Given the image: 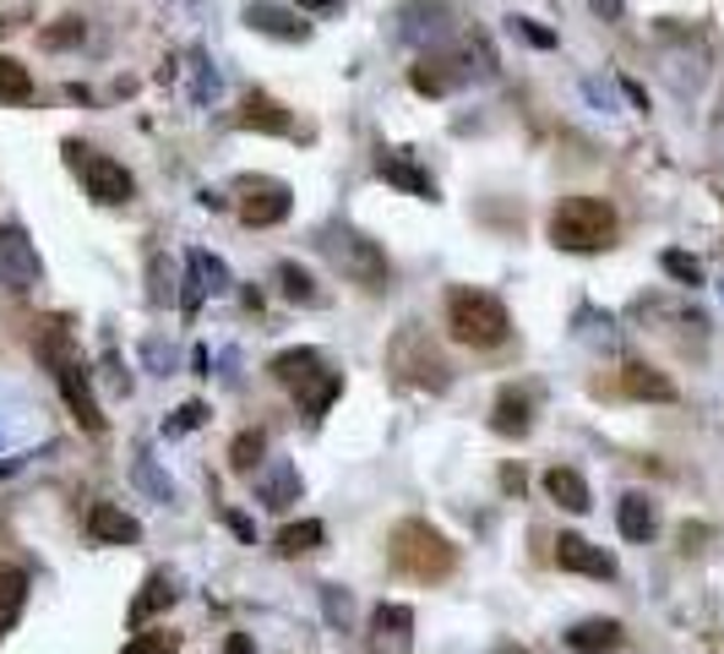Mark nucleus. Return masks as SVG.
I'll use <instances>...</instances> for the list:
<instances>
[{"label": "nucleus", "mask_w": 724, "mask_h": 654, "mask_svg": "<svg viewBox=\"0 0 724 654\" xmlns=\"http://www.w3.org/2000/svg\"><path fill=\"white\" fill-rule=\"evenodd\" d=\"M387 556H393L398 573H409V578H420V584H441V578L457 567L452 540H446L441 529H431L426 518H404V523L393 529V540H387Z\"/></svg>", "instance_id": "obj_1"}, {"label": "nucleus", "mask_w": 724, "mask_h": 654, "mask_svg": "<svg viewBox=\"0 0 724 654\" xmlns=\"http://www.w3.org/2000/svg\"><path fill=\"white\" fill-rule=\"evenodd\" d=\"M446 332H452V343H463V349H496V343L512 338V317H507V306H501L496 295L463 284V290L446 295Z\"/></svg>", "instance_id": "obj_2"}, {"label": "nucleus", "mask_w": 724, "mask_h": 654, "mask_svg": "<svg viewBox=\"0 0 724 654\" xmlns=\"http://www.w3.org/2000/svg\"><path fill=\"white\" fill-rule=\"evenodd\" d=\"M316 246H321V257H327L343 279H354L360 290H387V284H393V262H387V251H382L376 240H365L360 229H349V224H327V229L316 235Z\"/></svg>", "instance_id": "obj_3"}, {"label": "nucleus", "mask_w": 724, "mask_h": 654, "mask_svg": "<svg viewBox=\"0 0 724 654\" xmlns=\"http://www.w3.org/2000/svg\"><path fill=\"white\" fill-rule=\"evenodd\" d=\"M551 240L562 251H604L615 240V207L599 196H567L551 213Z\"/></svg>", "instance_id": "obj_4"}, {"label": "nucleus", "mask_w": 724, "mask_h": 654, "mask_svg": "<svg viewBox=\"0 0 724 654\" xmlns=\"http://www.w3.org/2000/svg\"><path fill=\"white\" fill-rule=\"evenodd\" d=\"M66 154H71V164L82 169V180H88V196H93V202L121 207V202H132V196H137V180H132V169H126V164L104 159V154H88L82 143H66Z\"/></svg>", "instance_id": "obj_5"}, {"label": "nucleus", "mask_w": 724, "mask_h": 654, "mask_svg": "<svg viewBox=\"0 0 724 654\" xmlns=\"http://www.w3.org/2000/svg\"><path fill=\"white\" fill-rule=\"evenodd\" d=\"M387 360H393L398 371H404V365H415V371H409V382H420V387H431V393H441V387L452 382V365L435 354L431 343H426V332H415V327H404V332H398V343L387 349Z\"/></svg>", "instance_id": "obj_6"}, {"label": "nucleus", "mask_w": 724, "mask_h": 654, "mask_svg": "<svg viewBox=\"0 0 724 654\" xmlns=\"http://www.w3.org/2000/svg\"><path fill=\"white\" fill-rule=\"evenodd\" d=\"M38 279H44V268H38V251H33L27 229L0 224V284H5L11 295H27Z\"/></svg>", "instance_id": "obj_7"}, {"label": "nucleus", "mask_w": 724, "mask_h": 654, "mask_svg": "<svg viewBox=\"0 0 724 654\" xmlns=\"http://www.w3.org/2000/svg\"><path fill=\"white\" fill-rule=\"evenodd\" d=\"M240 218L251 224V229H273V224H284L294 207V191L284 185V180H240Z\"/></svg>", "instance_id": "obj_8"}, {"label": "nucleus", "mask_w": 724, "mask_h": 654, "mask_svg": "<svg viewBox=\"0 0 724 654\" xmlns=\"http://www.w3.org/2000/svg\"><path fill=\"white\" fill-rule=\"evenodd\" d=\"M218 290H229V268H224L218 257H207V251H191V257H185V295H180V312L196 317V306H202L207 295H218Z\"/></svg>", "instance_id": "obj_9"}, {"label": "nucleus", "mask_w": 724, "mask_h": 654, "mask_svg": "<svg viewBox=\"0 0 724 654\" xmlns=\"http://www.w3.org/2000/svg\"><path fill=\"white\" fill-rule=\"evenodd\" d=\"M371 650L376 654H409L415 650V611H409V606H376V611H371Z\"/></svg>", "instance_id": "obj_10"}, {"label": "nucleus", "mask_w": 724, "mask_h": 654, "mask_svg": "<svg viewBox=\"0 0 724 654\" xmlns=\"http://www.w3.org/2000/svg\"><path fill=\"white\" fill-rule=\"evenodd\" d=\"M556 562H562L567 573H582V578H615V556L599 551V545L582 540V534H562V540H556Z\"/></svg>", "instance_id": "obj_11"}, {"label": "nucleus", "mask_w": 724, "mask_h": 654, "mask_svg": "<svg viewBox=\"0 0 724 654\" xmlns=\"http://www.w3.org/2000/svg\"><path fill=\"white\" fill-rule=\"evenodd\" d=\"M88 534H93L99 545H137V540H143V523H137L132 512H121L115 501H93Z\"/></svg>", "instance_id": "obj_12"}, {"label": "nucleus", "mask_w": 724, "mask_h": 654, "mask_svg": "<svg viewBox=\"0 0 724 654\" xmlns=\"http://www.w3.org/2000/svg\"><path fill=\"white\" fill-rule=\"evenodd\" d=\"M246 27H257V33H268V38H284V44H305L310 38V27L284 11V5H273V0H251L246 5Z\"/></svg>", "instance_id": "obj_13"}, {"label": "nucleus", "mask_w": 724, "mask_h": 654, "mask_svg": "<svg viewBox=\"0 0 724 654\" xmlns=\"http://www.w3.org/2000/svg\"><path fill=\"white\" fill-rule=\"evenodd\" d=\"M268 371H273V382H279V387H290V393H305V387H316V382L327 376V365H321V354H316V349H284Z\"/></svg>", "instance_id": "obj_14"}, {"label": "nucleus", "mask_w": 724, "mask_h": 654, "mask_svg": "<svg viewBox=\"0 0 724 654\" xmlns=\"http://www.w3.org/2000/svg\"><path fill=\"white\" fill-rule=\"evenodd\" d=\"M490 431H496V437H529V431H534V393L501 387V398H496V409H490Z\"/></svg>", "instance_id": "obj_15"}, {"label": "nucleus", "mask_w": 724, "mask_h": 654, "mask_svg": "<svg viewBox=\"0 0 724 654\" xmlns=\"http://www.w3.org/2000/svg\"><path fill=\"white\" fill-rule=\"evenodd\" d=\"M257 501L273 507V512L294 507V501H299V470L284 464V459H273L268 470H257Z\"/></svg>", "instance_id": "obj_16"}, {"label": "nucleus", "mask_w": 724, "mask_h": 654, "mask_svg": "<svg viewBox=\"0 0 724 654\" xmlns=\"http://www.w3.org/2000/svg\"><path fill=\"white\" fill-rule=\"evenodd\" d=\"M626 644V628L615 622V617H588V622H578L573 633H567V650L578 654H610Z\"/></svg>", "instance_id": "obj_17"}, {"label": "nucleus", "mask_w": 724, "mask_h": 654, "mask_svg": "<svg viewBox=\"0 0 724 654\" xmlns=\"http://www.w3.org/2000/svg\"><path fill=\"white\" fill-rule=\"evenodd\" d=\"M376 174H382L387 185L409 191V196H426V202L435 196V180L415 159H409V154H382V159H376Z\"/></svg>", "instance_id": "obj_18"}, {"label": "nucleus", "mask_w": 724, "mask_h": 654, "mask_svg": "<svg viewBox=\"0 0 724 654\" xmlns=\"http://www.w3.org/2000/svg\"><path fill=\"white\" fill-rule=\"evenodd\" d=\"M240 126L246 132H268V137H290L294 132V115L279 104V99H268V93H251L246 99V110H240Z\"/></svg>", "instance_id": "obj_19"}, {"label": "nucleus", "mask_w": 724, "mask_h": 654, "mask_svg": "<svg viewBox=\"0 0 724 654\" xmlns=\"http://www.w3.org/2000/svg\"><path fill=\"white\" fill-rule=\"evenodd\" d=\"M615 523H621V534L632 540V545H648L654 540V529H659V512H654V501L648 496H621V507H615Z\"/></svg>", "instance_id": "obj_20"}, {"label": "nucleus", "mask_w": 724, "mask_h": 654, "mask_svg": "<svg viewBox=\"0 0 724 654\" xmlns=\"http://www.w3.org/2000/svg\"><path fill=\"white\" fill-rule=\"evenodd\" d=\"M545 496H551L556 507H567V512H588V507H593L588 481H582L578 470H567V464H556V470L545 475Z\"/></svg>", "instance_id": "obj_21"}, {"label": "nucleus", "mask_w": 724, "mask_h": 654, "mask_svg": "<svg viewBox=\"0 0 724 654\" xmlns=\"http://www.w3.org/2000/svg\"><path fill=\"white\" fill-rule=\"evenodd\" d=\"M621 387H626L632 398H654V404H670V398H676V382H670L665 371H654V365H637V360L621 371Z\"/></svg>", "instance_id": "obj_22"}, {"label": "nucleus", "mask_w": 724, "mask_h": 654, "mask_svg": "<svg viewBox=\"0 0 724 654\" xmlns=\"http://www.w3.org/2000/svg\"><path fill=\"white\" fill-rule=\"evenodd\" d=\"M409 82H415V93H431V99H441V93H452V88L463 82V71H457V60L435 55V60H420V66L409 71Z\"/></svg>", "instance_id": "obj_23"}, {"label": "nucleus", "mask_w": 724, "mask_h": 654, "mask_svg": "<svg viewBox=\"0 0 724 654\" xmlns=\"http://www.w3.org/2000/svg\"><path fill=\"white\" fill-rule=\"evenodd\" d=\"M174 595H180V589H174V578H169V573H152V578L143 584V595L132 600V622H147L152 611L174 606Z\"/></svg>", "instance_id": "obj_24"}, {"label": "nucleus", "mask_w": 724, "mask_h": 654, "mask_svg": "<svg viewBox=\"0 0 724 654\" xmlns=\"http://www.w3.org/2000/svg\"><path fill=\"white\" fill-rule=\"evenodd\" d=\"M279 290H284V301H294V306H321V290H316V279L299 262H279Z\"/></svg>", "instance_id": "obj_25"}, {"label": "nucleus", "mask_w": 724, "mask_h": 654, "mask_svg": "<svg viewBox=\"0 0 724 654\" xmlns=\"http://www.w3.org/2000/svg\"><path fill=\"white\" fill-rule=\"evenodd\" d=\"M27 99H33V77H27V66L11 60V55H0V104H27Z\"/></svg>", "instance_id": "obj_26"}, {"label": "nucleus", "mask_w": 724, "mask_h": 654, "mask_svg": "<svg viewBox=\"0 0 724 654\" xmlns=\"http://www.w3.org/2000/svg\"><path fill=\"white\" fill-rule=\"evenodd\" d=\"M22 600H27V578L16 567H0V633L22 617Z\"/></svg>", "instance_id": "obj_27"}, {"label": "nucleus", "mask_w": 724, "mask_h": 654, "mask_svg": "<svg viewBox=\"0 0 724 654\" xmlns=\"http://www.w3.org/2000/svg\"><path fill=\"white\" fill-rule=\"evenodd\" d=\"M338 393H343V376H338V371H327L316 387H305V393H294V398H299V409H305L310 420H321V415L332 409V398H338Z\"/></svg>", "instance_id": "obj_28"}, {"label": "nucleus", "mask_w": 724, "mask_h": 654, "mask_svg": "<svg viewBox=\"0 0 724 654\" xmlns=\"http://www.w3.org/2000/svg\"><path fill=\"white\" fill-rule=\"evenodd\" d=\"M268 453V437L262 431H240L235 442H229V470L235 475H257V459Z\"/></svg>", "instance_id": "obj_29"}, {"label": "nucleus", "mask_w": 724, "mask_h": 654, "mask_svg": "<svg viewBox=\"0 0 724 654\" xmlns=\"http://www.w3.org/2000/svg\"><path fill=\"white\" fill-rule=\"evenodd\" d=\"M321 534H327V529H321L316 518H305V523H290V529L279 534V556H305V551H316V545H321Z\"/></svg>", "instance_id": "obj_30"}, {"label": "nucleus", "mask_w": 724, "mask_h": 654, "mask_svg": "<svg viewBox=\"0 0 724 654\" xmlns=\"http://www.w3.org/2000/svg\"><path fill=\"white\" fill-rule=\"evenodd\" d=\"M38 38H44V49H77V44L88 38V22H82V16H60V22H49Z\"/></svg>", "instance_id": "obj_31"}, {"label": "nucleus", "mask_w": 724, "mask_h": 654, "mask_svg": "<svg viewBox=\"0 0 724 654\" xmlns=\"http://www.w3.org/2000/svg\"><path fill=\"white\" fill-rule=\"evenodd\" d=\"M446 27V11H431V5H409L404 11V38H426V33H441Z\"/></svg>", "instance_id": "obj_32"}, {"label": "nucleus", "mask_w": 724, "mask_h": 654, "mask_svg": "<svg viewBox=\"0 0 724 654\" xmlns=\"http://www.w3.org/2000/svg\"><path fill=\"white\" fill-rule=\"evenodd\" d=\"M137 486H143L147 496H158V501H169V496H174V486L158 475V464H152L147 453H137Z\"/></svg>", "instance_id": "obj_33"}, {"label": "nucleus", "mask_w": 724, "mask_h": 654, "mask_svg": "<svg viewBox=\"0 0 724 654\" xmlns=\"http://www.w3.org/2000/svg\"><path fill=\"white\" fill-rule=\"evenodd\" d=\"M174 650H180V639H174V633H137V639H132L121 654H174Z\"/></svg>", "instance_id": "obj_34"}, {"label": "nucleus", "mask_w": 724, "mask_h": 654, "mask_svg": "<svg viewBox=\"0 0 724 654\" xmlns=\"http://www.w3.org/2000/svg\"><path fill=\"white\" fill-rule=\"evenodd\" d=\"M665 273L681 279V284H703V268H698V257H687V251H665Z\"/></svg>", "instance_id": "obj_35"}, {"label": "nucleus", "mask_w": 724, "mask_h": 654, "mask_svg": "<svg viewBox=\"0 0 724 654\" xmlns=\"http://www.w3.org/2000/svg\"><path fill=\"white\" fill-rule=\"evenodd\" d=\"M202 420H207V404H180L174 420H163V437H180V431H191V426H202Z\"/></svg>", "instance_id": "obj_36"}, {"label": "nucleus", "mask_w": 724, "mask_h": 654, "mask_svg": "<svg viewBox=\"0 0 724 654\" xmlns=\"http://www.w3.org/2000/svg\"><path fill=\"white\" fill-rule=\"evenodd\" d=\"M512 33H523L529 44H540V49H551L556 44V33L551 27H540V22H529V16H512Z\"/></svg>", "instance_id": "obj_37"}, {"label": "nucleus", "mask_w": 724, "mask_h": 654, "mask_svg": "<svg viewBox=\"0 0 724 654\" xmlns=\"http://www.w3.org/2000/svg\"><path fill=\"white\" fill-rule=\"evenodd\" d=\"M224 523H229V529H235V534H240L246 545H257V523H251L246 512H235V507H224Z\"/></svg>", "instance_id": "obj_38"}, {"label": "nucleus", "mask_w": 724, "mask_h": 654, "mask_svg": "<svg viewBox=\"0 0 724 654\" xmlns=\"http://www.w3.org/2000/svg\"><path fill=\"white\" fill-rule=\"evenodd\" d=\"M321 600H327V617L343 628V622H349V595H343V589H321Z\"/></svg>", "instance_id": "obj_39"}, {"label": "nucleus", "mask_w": 724, "mask_h": 654, "mask_svg": "<svg viewBox=\"0 0 724 654\" xmlns=\"http://www.w3.org/2000/svg\"><path fill=\"white\" fill-rule=\"evenodd\" d=\"M294 5H299V11H321V16H327V11H338L343 0H294Z\"/></svg>", "instance_id": "obj_40"}, {"label": "nucleus", "mask_w": 724, "mask_h": 654, "mask_svg": "<svg viewBox=\"0 0 724 654\" xmlns=\"http://www.w3.org/2000/svg\"><path fill=\"white\" fill-rule=\"evenodd\" d=\"M224 654H257V644H251V639H246V633H235V639H229V644H224Z\"/></svg>", "instance_id": "obj_41"}, {"label": "nucleus", "mask_w": 724, "mask_h": 654, "mask_svg": "<svg viewBox=\"0 0 724 654\" xmlns=\"http://www.w3.org/2000/svg\"><path fill=\"white\" fill-rule=\"evenodd\" d=\"M588 5H593L599 16H621V0H588Z\"/></svg>", "instance_id": "obj_42"}]
</instances>
